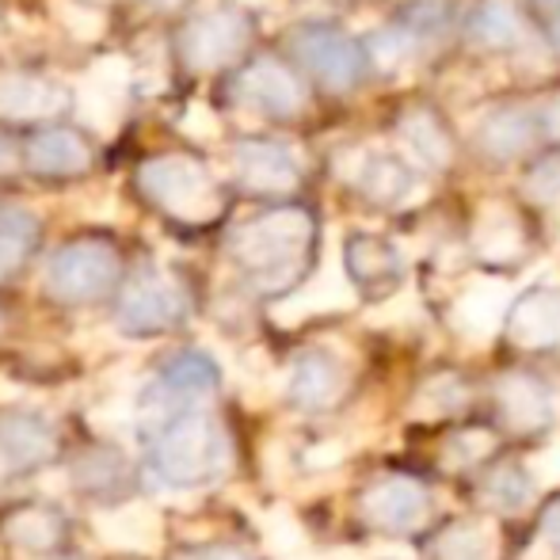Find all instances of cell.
<instances>
[{"label":"cell","mask_w":560,"mask_h":560,"mask_svg":"<svg viewBox=\"0 0 560 560\" xmlns=\"http://www.w3.org/2000/svg\"><path fill=\"white\" fill-rule=\"evenodd\" d=\"M469 31L480 46H488V50H515V46L526 43L523 20H518L515 8L503 4V0H488V4H480L469 20Z\"/></svg>","instance_id":"d4e9b609"},{"label":"cell","mask_w":560,"mask_h":560,"mask_svg":"<svg viewBox=\"0 0 560 560\" xmlns=\"http://www.w3.org/2000/svg\"><path fill=\"white\" fill-rule=\"evenodd\" d=\"M503 310V287H472L457 305V328L469 336H488L500 320Z\"/></svg>","instance_id":"f546056e"},{"label":"cell","mask_w":560,"mask_h":560,"mask_svg":"<svg viewBox=\"0 0 560 560\" xmlns=\"http://www.w3.org/2000/svg\"><path fill=\"white\" fill-rule=\"evenodd\" d=\"M54 12H58V23L73 38H96V35H104V27H107L104 12L92 4H81V0H58Z\"/></svg>","instance_id":"d6a6232c"},{"label":"cell","mask_w":560,"mask_h":560,"mask_svg":"<svg viewBox=\"0 0 560 560\" xmlns=\"http://www.w3.org/2000/svg\"><path fill=\"white\" fill-rule=\"evenodd\" d=\"M343 259L354 287L370 290V294H393L400 287V279H405V259L382 236L354 233L343 248Z\"/></svg>","instance_id":"9a60e30c"},{"label":"cell","mask_w":560,"mask_h":560,"mask_svg":"<svg viewBox=\"0 0 560 560\" xmlns=\"http://www.w3.org/2000/svg\"><path fill=\"white\" fill-rule=\"evenodd\" d=\"M38 244V222L23 210H4L0 214V279L15 275L23 259L35 252Z\"/></svg>","instance_id":"4316f807"},{"label":"cell","mask_w":560,"mask_h":560,"mask_svg":"<svg viewBox=\"0 0 560 560\" xmlns=\"http://www.w3.org/2000/svg\"><path fill=\"white\" fill-rule=\"evenodd\" d=\"M187 560H252L241 546H207L199 553H191Z\"/></svg>","instance_id":"74e56055"},{"label":"cell","mask_w":560,"mask_h":560,"mask_svg":"<svg viewBox=\"0 0 560 560\" xmlns=\"http://www.w3.org/2000/svg\"><path fill=\"white\" fill-rule=\"evenodd\" d=\"M347 179L377 207H412L423 195V184L412 172V164H405L400 156L389 153L354 156V164L347 168Z\"/></svg>","instance_id":"5bb4252c"},{"label":"cell","mask_w":560,"mask_h":560,"mask_svg":"<svg viewBox=\"0 0 560 560\" xmlns=\"http://www.w3.org/2000/svg\"><path fill=\"white\" fill-rule=\"evenodd\" d=\"M252 43V20L244 8L218 4L187 20L179 35V58L191 69H222L233 66Z\"/></svg>","instance_id":"5b68a950"},{"label":"cell","mask_w":560,"mask_h":560,"mask_svg":"<svg viewBox=\"0 0 560 560\" xmlns=\"http://www.w3.org/2000/svg\"><path fill=\"white\" fill-rule=\"evenodd\" d=\"M23 164L38 176H81L92 164V149L81 133L50 126L31 133V141L23 145Z\"/></svg>","instance_id":"2e32d148"},{"label":"cell","mask_w":560,"mask_h":560,"mask_svg":"<svg viewBox=\"0 0 560 560\" xmlns=\"http://www.w3.org/2000/svg\"><path fill=\"white\" fill-rule=\"evenodd\" d=\"M233 176L256 195H287L302 184V164L279 141L248 138L233 145Z\"/></svg>","instance_id":"9c48e42d"},{"label":"cell","mask_w":560,"mask_h":560,"mask_svg":"<svg viewBox=\"0 0 560 560\" xmlns=\"http://www.w3.org/2000/svg\"><path fill=\"white\" fill-rule=\"evenodd\" d=\"M153 4H179V0H153Z\"/></svg>","instance_id":"ab89813d"},{"label":"cell","mask_w":560,"mask_h":560,"mask_svg":"<svg viewBox=\"0 0 560 560\" xmlns=\"http://www.w3.org/2000/svg\"><path fill=\"white\" fill-rule=\"evenodd\" d=\"M81 118L100 133H115L122 122L126 100H130V61L126 58H104L81 77L77 89Z\"/></svg>","instance_id":"8fae6325"},{"label":"cell","mask_w":560,"mask_h":560,"mask_svg":"<svg viewBox=\"0 0 560 560\" xmlns=\"http://www.w3.org/2000/svg\"><path fill=\"white\" fill-rule=\"evenodd\" d=\"M541 4H560V0H541Z\"/></svg>","instance_id":"60d3db41"},{"label":"cell","mask_w":560,"mask_h":560,"mask_svg":"<svg viewBox=\"0 0 560 560\" xmlns=\"http://www.w3.org/2000/svg\"><path fill=\"white\" fill-rule=\"evenodd\" d=\"M153 382H161L164 389L184 400H202L207 393L218 389V366H214V359L202 351H179L156 370Z\"/></svg>","instance_id":"cb8c5ba5"},{"label":"cell","mask_w":560,"mask_h":560,"mask_svg":"<svg viewBox=\"0 0 560 560\" xmlns=\"http://www.w3.org/2000/svg\"><path fill=\"white\" fill-rule=\"evenodd\" d=\"M400 141H405L408 153L420 164H428V168H439V172L450 168L454 138H450L443 118L435 112H428V107H412V112L400 118Z\"/></svg>","instance_id":"603a6c76"},{"label":"cell","mask_w":560,"mask_h":560,"mask_svg":"<svg viewBox=\"0 0 560 560\" xmlns=\"http://www.w3.org/2000/svg\"><path fill=\"white\" fill-rule=\"evenodd\" d=\"M508 332L518 347H530V351L557 347L560 343V290L538 287L518 298V302L511 305Z\"/></svg>","instance_id":"ac0fdd59"},{"label":"cell","mask_w":560,"mask_h":560,"mask_svg":"<svg viewBox=\"0 0 560 560\" xmlns=\"http://www.w3.org/2000/svg\"><path fill=\"white\" fill-rule=\"evenodd\" d=\"M465 400V389L457 377H435L420 389V405L416 412H454L457 405Z\"/></svg>","instance_id":"e575fe53"},{"label":"cell","mask_w":560,"mask_h":560,"mask_svg":"<svg viewBox=\"0 0 560 560\" xmlns=\"http://www.w3.org/2000/svg\"><path fill=\"white\" fill-rule=\"evenodd\" d=\"M541 133V118L538 115H526L518 107H503V112L488 115L485 126H480V149H485L492 161H515L523 156L526 149L538 141Z\"/></svg>","instance_id":"44dd1931"},{"label":"cell","mask_w":560,"mask_h":560,"mask_svg":"<svg viewBox=\"0 0 560 560\" xmlns=\"http://www.w3.org/2000/svg\"><path fill=\"white\" fill-rule=\"evenodd\" d=\"M450 27V12L439 4H420L408 15H400L397 23H389L385 31H377L370 54L382 69H400L416 58L428 43H435L439 35Z\"/></svg>","instance_id":"7c38bea8"},{"label":"cell","mask_w":560,"mask_h":560,"mask_svg":"<svg viewBox=\"0 0 560 560\" xmlns=\"http://www.w3.org/2000/svg\"><path fill=\"white\" fill-rule=\"evenodd\" d=\"M526 465H530V472H534L538 485H553V480H560V446L541 450V454H534Z\"/></svg>","instance_id":"8d00e7d4"},{"label":"cell","mask_w":560,"mask_h":560,"mask_svg":"<svg viewBox=\"0 0 560 560\" xmlns=\"http://www.w3.org/2000/svg\"><path fill=\"white\" fill-rule=\"evenodd\" d=\"M290 46H294L298 61L332 92H351L362 81V73H366L362 46L351 35H343V31L328 27V23H305V27H298Z\"/></svg>","instance_id":"52a82bcc"},{"label":"cell","mask_w":560,"mask_h":560,"mask_svg":"<svg viewBox=\"0 0 560 560\" xmlns=\"http://www.w3.org/2000/svg\"><path fill=\"white\" fill-rule=\"evenodd\" d=\"M362 518L366 526L382 534H397V538H408L416 534L431 515V500L423 492L420 480L412 477H382L362 492L359 500Z\"/></svg>","instance_id":"ba28073f"},{"label":"cell","mask_w":560,"mask_h":560,"mask_svg":"<svg viewBox=\"0 0 560 560\" xmlns=\"http://www.w3.org/2000/svg\"><path fill=\"white\" fill-rule=\"evenodd\" d=\"M526 248L518 218L508 207H485L472 225V252L488 264H515Z\"/></svg>","instance_id":"7402d4cb"},{"label":"cell","mask_w":560,"mask_h":560,"mask_svg":"<svg viewBox=\"0 0 560 560\" xmlns=\"http://www.w3.org/2000/svg\"><path fill=\"white\" fill-rule=\"evenodd\" d=\"M187 317V290L176 275L149 267L118 298V328L130 336H153Z\"/></svg>","instance_id":"8992f818"},{"label":"cell","mask_w":560,"mask_h":560,"mask_svg":"<svg viewBox=\"0 0 560 560\" xmlns=\"http://www.w3.org/2000/svg\"><path fill=\"white\" fill-rule=\"evenodd\" d=\"M233 96H236V104L252 107V112H259V115H271V118H290L305 107V92H302V84H298V77L271 58L252 61L248 69H241L233 81Z\"/></svg>","instance_id":"30bf717a"},{"label":"cell","mask_w":560,"mask_h":560,"mask_svg":"<svg viewBox=\"0 0 560 560\" xmlns=\"http://www.w3.org/2000/svg\"><path fill=\"white\" fill-rule=\"evenodd\" d=\"M0 457L12 469H35L54 457V431L38 416H0Z\"/></svg>","instance_id":"ffe728a7"},{"label":"cell","mask_w":560,"mask_h":560,"mask_svg":"<svg viewBox=\"0 0 560 560\" xmlns=\"http://www.w3.org/2000/svg\"><path fill=\"white\" fill-rule=\"evenodd\" d=\"M4 538L12 546L27 549V553H46L61 541V518L50 508H23L15 515H8Z\"/></svg>","instance_id":"484cf974"},{"label":"cell","mask_w":560,"mask_h":560,"mask_svg":"<svg viewBox=\"0 0 560 560\" xmlns=\"http://www.w3.org/2000/svg\"><path fill=\"white\" fill-rule=\"evenodd\" d=\"M538 118H541V133H549V138H560V96Z\"/></svg>","instance_id":"f35d334b"},{"label":"cell","mask_w":560,"mask_h":560,"mask_svg":"<svg viewBox=\"0 0 560 560\" xmlns=\"http://www.w3.org/2000/svg\"><path fill=\"white\" fill-rule=\"evenodd\" d=\"M138 435L149 450V465L164 485L195 488L225 469L229 446L218 420L195 408V400L168 393L161 382L141 393Z\"/></svg>","instance_id":"6da1fadb"},{"label":"cell","mask_w":560,"mask_h":560,"mask_svg":"<svg viewBox=\"0 0 560 560\" xmlns=\"http://www.w3.org/2000/svg\"><path fill=\"white\" fill-rule=\"evenodd\" d=\"M115 282H118V252L112 241H100V236L69 241L46 264V290H50V298H58L66 305L100 302L104 294H112Z\"/></svg>","instance_id":"277c9868"},{"label":"cell","mask_w":560,"mask_h":560,"mask_svg":"<svg viewBox=\"0 0 560 560\" xmlns=\"http://www.w3.org/2000/svg\"><path fill=\"white\" fill-rule=\"evenodd\" d=\"M138 187L153 207L187 225H207L222 214L225 199L210 168L195 156H153L138 168Z\"/></svg>","instance_id":"3957f363"},{"label":"cell","mask_w":560,"mask_h":560,"mask_svg":"<svg viewBox=\"0 0 560 560\" xmlns=\"http://www.w3.org/2000/svg\"><path fill=\"white\" fill-rule=\"evenodd\" d=\"M313 248V218L305 210H267L236 225L229 256L259 294H282L302 279Z\"/></svg>","instance_id":"7a4b0ae2"},{"label":"cell","mask_w":560,"mask_h":560,"mask_svg":"<svg viewBox=\"0 0 560 560\" xmlns=\"http://www.w3.org/2000/svg\"><path fill=\"white\" fill-rule=\"evenodd\" d=\"M523 560H560V500L553 508H546L534 541L523 549Z\"/></svg>","instance_id":"836d02e7"},{"label":"cell","mask_w":560,"mask_h":560,"mask_svg":"<svg viewBox=\"0 0 560 560\" xmlns=\"http://www.w3.org/2000/svg\"><path fill=\"white\" fill-rule=\"evenodd\" d=\"M480 495H485V503H492L495 511H523L534 495L530 465H515V462L500 465L492 477H485Z\"/></svg>","instance_id":"83f0119b"},{"label":"cell","mask_w":560,"mask_h":560,"mask_svg":"<svg viewBox=\"0 0 560 560\" xmlns=\"http://www.w3.org/2000/svg\"><path fill=\"white\" fill-rule=\"evenodd\" d=\"M530 195H534V199H541V202L560 199V164L557 161H549V164H541V168H534Z\"/></svg>","instance_id":"d590c367"},{"label":"cell","mask_w":560,"mask_h":560,"mask_svg":"<svg viewBox=\"0 0 560 560\" xmlns=\"http://www.w3.org/2000/svg\"><path fill=\"white\" fill-rule=\"evenodd\" d=\"M435 560H492V541L488 530L477 523H457L439 534Z\"/></svg>","instance_id":"4dcf8cb0"},{"label":"cell","mask_w":560,"mask_h":560,"mask_svg":"<svg viewBox=\"0 0 560 560\" xmlns=\"http://www.w3.org/2000/svg\"><path fill=\"white\" fill-rule=\"evenodd\" d=\"M557 46H560V23H557Z\"/></svg>","instance_id":"b9f144b4"},{"label":"cell","mask_w":560,"mask_h":560,"mask_svg":"<svg viewBox=\"0 0 560 560\" xmlns=\"http://www.w3.org/2000/svg\"><path fill=\"white\" fill-rule=\"evenodd\" d=\"M343 393V370L332 354L305 351L290 370V400L305 412H325Z\"/></svg>","instance_id":"d6986e66"},{"label":"cell","mask_w":560,"mask_h":560,"mask_svg":"<svg viewBox=\"0 0 560 560\" xmlns=\"http://www.w3.org/2000/svg\"><path fill=\"white\" fill-rule=\"evenodd\" d=\"M492 405L500 423L508 431H515V435H534V431L549 428V420H553V397H549V389L534 374H523V370H511V374L495 377Z\"/></svg>","instance_id":"4fadbf2b"},{"label":"cell","mask_w":560,"mask_h":560,"mask_svg":"<svg viewBox=\"0 0 560 560\" xmlns=\"http://www.w3.org/2000/svg\"><path fill=\"white\" fill-rule=\"evenodd\" d=\"M122 477H130V469H126L122 454H115V450H96V454H89V457L77 462V485L92 495L122 492L126 488Z\"/></svg>","instance_id":"f1b7e54d"},{"label":"cell","mask_w":560,"mask_h":560,"mask_svg":"<svg viewBox=\"0 0 560 560\" xmlns=\"http://www.w3.org/2000/svg\"><path fill=\"white\" fill-rule=\"evenodd\" d=\"M488 450H492V431L465 428L446 439L443 462H446V469H469V465H477L480 457H488Z\"/></svg>","instance_id":"1f68e13d"},{"label":"cell","mask_w":560,"mask_h":560,"mask_svg":"<svg viewBox=\"0 0 560 560\" xmlns=\"http://www.w3.org/2000/svg\"><path fill=\"white\" fill-rule=\"evenodd\" d=\"M66 92L54 81L31 73H0V118L15 122H43L66 112Z\"/></svg>","instance_id":"e0dca14e"}]
</instances>
